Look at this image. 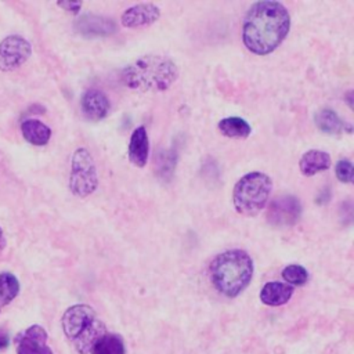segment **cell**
<instances>
[{
  "label": "cell",
  "instance_id": "obj_12",
  "mask_svg": "<svg viewBox=\"0 0 354 354\" xmlns=\"http://www.w3.org/2000/svg\"><path fill=\"white\" fill-rule=\"evenodd\" d=\"M82 112L88 120H101L108 116L111 111V104L108 97L97 88H88L83 93L80 100Z\"/></svg>",
  "mask_w": 354,
  "mask_h": 354
},
{
  "label": "cell",
  "instance_id": "obj_3",
  "mask_svg": "<svg viewBox=\"0 0 354 354\" xmlns=\"http://www.w3.org/2000/svg\"><path fill=\"white\" fill-rule=\"evenodd\" d=\"M253 261L241 249L217 254L210 263V279L214 288L227 297H235L248 288L253 277Z\"/></svg>",
  "mask_w": 354,
  "mask_h": 354
},
{
  "label": "cell",
  "instance_id": "obj_17",
  "mask_svg": "<svg viewBox=\"0 0 354 354\" xmlns=\"http://www.w3.org/2000/svg\"><path fill=\"white\" fill-rule=\"evenodd\" d=\"M314 122H315V126L325 134H339L344 129H347L348 133L351 131V126L344 123L337 116V113L329 108L317 111L314 115Z\"/></svg>",
  "mask_w": 354,
  "mask_h": 354
},
{
  "label": "cell",
  "instance_id": "obj_15",
  "mask_svg": "<svg viewBox=\"0 0 354 354\" xmlns=\"http://www.w3.org/2000/svg\"><path fill=\"white\" fill-rule=\"evenodd\" d=\"M299 167L303 176L313 177L314 174L328 170L330 167V156L325 151L319 149H310L306 153H303Z\"/></svg>",
  "mask_w": 354,
  "mask_h": 354
},
{
  "label": "cell",
  "instance_id": "obj_10",
  "mask_svg": "<svg viewBox=\"0 0 354 354\" xmlns=\"http://www.w3.org/2000/svg\"><path fill=\"white\" fill-rule=\"evenodd\" d=\"M47 339L48 336L43 326L30 325L15 337L17 354H54L47 346Z\"/></svg>",
  "mask_w": 354,
  "mask_h": 354
},
{
  "label": "cell",
  "instance_id": "obj_16",
  "mask_svg": "<svg viewBox=\"0 0 354 354\" xmlns=\"http://www.w3.org/2000/svg\"><path fill=\"white\" fill-rule=\"evenodd\" d=\"M21 133L29 144L36 147L46 145L51 138V129L37 119H25L21 123Z\"/></svg>",
  "mask_w": 354,
  "mask_h": 354
},
{
  "label": "cell",
  "instance_id": "obj_4",
  "mask_svg": "<svg viewBox=\"0 0 354 354\" xmlns=\"http://www.w3.org/2000/svg\"><path fill=\"white\" fill-rule=\"evenodd\" d=\"M61 325L66 339L79 354H90L94 343L106 333L105 324L87 304H75L66 308Z\"/></svg>",
  "mask_w": 354,
  "mask_h": 354
},
{
  "label": "cell",
  "instance_id": "obj_24",
  "mask_svg": "<svg viewBox=\"0 0 354 354\" xmlns=\"http://www.w3.org/2000/svg\"><path fill=\"white\" fill-rule=\"evenodd\" d=\"M10 344V337H8V333L0 328V350L1 348H6L7 346Z\"/></svg>",
  "mask_w": 354,
  "mask_h": 354
},
{
  "label": "cell",
  "instance_id": "obj_1",
  "mask_svg": "<svg viewBox=\"0 0 354 354\" xmlns=\"http://www.w3.org/2000/svg\"><path fill=\"white\" fill-rule=\"evenodd\" d=\"M290 15L288 8L271 0L257 1L248 10L242 24V40L257 55L272 53L288 36Z\"/></svg>",
  "mask_w": 354,
  "mask_h": 354
},
{
  "label": "cell",
  "instance_id": "obj_5",
  "mask_svg": "<svg viewBox=\"0 0 354 354\" xmlns=\"http://www.w3.org/2000/svg\"><path fill=\"white\" fill-rule=\"evenodd\" d=\"M272 189L271 178L261 171H250L241 177L234 187L232 203L235 210L246 217L257 216L266 206Z\"/></svg>",
  "mask_w": 354,
  "mask_h": 354
},
{
  "label": "cell",
  "instance_id": "obj_22",
  "mask_svg": "<svg viewBox=\"0 0 354 354\" xmlns=\"http://www.w3.org/2000/svg\"><path fill=\"white\" fill-rule=\"evenodd\" d=\"M335 173L339 181L353 183V163L348 159H340L335 166Z\"/></svg>",
  "mask_w": 354,
  "mask_h": 354
},
{
  "label": "cell",
  "instance_id": "obj_14",
  "mask_svg": "<svg viewBox=\"0 0 354 354\" xmlns=\"http://www.w3.org/2000/svg\"><path fill=\"white\" fill-rule=\"evenodd\" d=\"M293 286L283 282H267L260 290V300L267 306H282L289 301V299L293 295Z\"/></svg>",
  "mask_w": 354,
  "mask_h": 354
},
{
  "label": "cell",
  "instance_id": "obj_13",
  "mask_svg": "<svg viewBox=\"0 0 354 354\" xmlns=\"http://www.w3.org/2000/svg\"><path fill=\"white\" fill-rule=\"evenodd\" d=\"M149 156V140L144 126H138L133 130L129 141V160L137 166L144 167Z\"/></svg>",
  "mask_w": 354,
  "mask_h": 354
},
{
  "label": "cell",
  "instance_id": "obj_7",
  "mask_svg": "<svg viewBox=\"0 0 354 354\" xmlns=\"http://www.w3.org/2000/svg\"><path fill=\"white\" fill-rule=\"evenodd\" d=\"M30 55V43L19 35H10L0 41V71H14L25 64Z\"/></svg>",
  "mask_w": 354,
  "mask_h": 354
},
{
  "label": "cell",
  "instance_id": "obj_6",
  "mask_svg": "<svg viewBox=\"0 0 354 354\" xmlns=\"http://www.w3.org/2000/svg\"><path fill=\"white\" fill-rule=\"evenodd\" d=\"M98 185V176L94 159L86 148H77L71 160L69 188L73 195L86 198L91 195Z\"/></svg>",
  "mask_w": 354,
  "mask_h": 354
},
{
  "label": "cell",
  "instance_id": "obj_20",
  "mask_svg": "<svg viewBox=\"0 0 354 354\" xmlns=\"http://www.w3.org/2000/svg\"><path fill=\"white\" fill-rule=\"evenodd\" d=\"M19 281L12 272H0V313L19 293Z\"/></svg>",
  "mask_w": 354,
  "mask_h": 354
},
{
  "label": "cell",
  "instance_id": "obj_18",
  "mask_svg": "<svg viewBox=\"0 0 354 354\" xmlns=\"http://www.w3.org/2000/svg\"><path fill=\"white\" fill-rule=\"evenodd\" d=\"M217 127L223 136L230 138H246L252 133L250 124L239 116L224 118L218 122Z\"/></svg>",
  "mask_w": 354,
  "mask_h": 354
},
{
  "label": "cell",
  "instance_id": "obj_19",
  "mask_svg": "<svg viewBox=\"0 0 354 354\" xmlns=\"http://www.w3.org/2000/svg\"><path fill=\"white\" fill-rule=\"evenodd\" d=\"M90 354H126L122 336L118 333H105L93 346Z\"/></svg>",
  "mask_w": 354,
  "mask_h": 354
},
{
  "label": "cell",
  "instance_id": "obj_2",
  "mask_svg": "<svg viewBox=\"0 0 354 354\" xmlns=\"http://www.w3.org/2000/svg\"><path fill=\"white\" fill-rule=\"evenodd\" d=\"M178 77L177 65L167 57L148 54L137 58L120 72L122 83L134 91H165Z\"/></svg>",
  "mask_w": 354,
  "mask_h": 354
},
{
  "label": "cell",
  "instance_id": "obj_11",
  "mask_svg": "<svg viewBox=\"0 0 354 354\" xmlns=\"http://www.w3.org/2000/svg\"><path fill=\"white\" fill-rule=\"evenodd\" d=\"M160 17V10L152 3H141L129 7L120 17V22L126 28L148 26L156 22Z\"/></svg>",
  "mask_w": 354,
  "mask_h": 354
},
{
  "label": "cell",
  "instance_id": "obj_23",
  "mask_svg": "<svg viewBox=\"0 0 354 354\" xmlns=\"http://www.w3.org/2000/svg\"><path fill=\"white\" fill-rule=\"evenodd\" d=\"M57 6L61 7V8H64L65 11L72 12V14H77V12L80 11L82 1H58Z\"/></svg>",
  "mask_w": 354,
  "mask_h": 354
},
{
  "label": "cell",
  "instance_id": "obj_21",
  "mask_svg": "<svg viewBox=\"0 0 354 354\" xmlns=\"http://www.w3.org/2000/svg\"><path fill=\"white\" fill-rule=\"evenodd\" d=\"M282 278L290 286H301L308 281V272L300 264H289L282 270Z\"/></svg>",
  "mask_w": 354,
  "mask_h": 354
},
{
  "label": "cell",
  "instance_id": "obj_9",
  "mask_svg": "<svg viewBox=\"0 0 354 354\" xmlns=\"http://www.w3.org/2000/svg\"><path fill=\"white\" fill-rule=\"evenodd\" d=\"M73 28L77 35L86 39L108 37L118 30V26L113 19L95 14H84L79 17Z\"/></svg>",
  "mask_w": 354,
  "mask_h": 354
},
{
  "label": "cell",
  "instance_id": "obj_8",
  "mask_svg": "<svg viewBox=\"0 0 354 354\" xmlns=\"http://www.w3.org/2000/svg\"><path fill=\"white\" fill-rule=\"evenodd\" d=\"M300 214V201L293 195L274 198L267 209V220L274 227H290L299 221Z\"/></svg>",
  "mask_w": 354,
  "mask_h": 354
},
{
  "label": "cell",
  "instance_id": "obj_25",
  "mask_svg": "<svg viewBox=\"0 0 354 354\" xmlns=\"http://www.w3.org/2000/svg\"><path fill=\"white\" fill-rule=\"evenodd\" d=\"M4 248H6V236H4V232H3V230L0 227V253L3 252Z\"/></svg>",
  "mask_w": 354,
  "mask_h": 354
}]
</instances>
